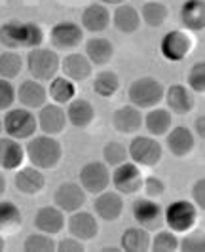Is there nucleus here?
Returning <instances> with one entry per match:
<instances>
[{
    "instance_id": "f257e3e1",
    "label": "nucleus",
    "mask_w": 205,
    "mask_h": 252,
    "mask_svg": "<svg viewBox=\"0 0 205 252\" xmlns=\"http://www.w3.org/2000/svg\"><path fill=\"white\" fill-rule=\"evenodd\" d=\"M44 42V32L36 23H21V21H8L0 27V44L6 50H33Z\"/></svg>"
},
{
    "instance_id": "f03ea898",
    "label": "nucleus",
    "mask_w": 205,
    "mask_h": 252,
    "mask_svg": "<svg viewBox=\"0 0 205 252\" xmlns=\"http://www.w3.org/2000/svg\"><path fill=\"white\" fill-rule=\"evenodd\" d=\"M25 156L36 169H53L63 158V148L53 135H33L27 142Z\"/></svg>"
},
{
    "instance_id": "7ed1b4c3",
    "label": "nucleus",
    "mask_w": 205,
    "mask_h": 252,
    "mask_svg": "<svg viewBox=\"0 0 205 252\" xmlns=\"http://www.w3.org/2000/svg\"><path fill=\"white\" fill-rule=\"evenodd\" d=\"M164 86L162 82H158L156 78L150 76H142L139 80L131 82L128 88V99L129 104L137 106V108H154L158 106L164 99Z\"/></svg>"
},
{
    "instance_id": "20e7f679",
    "label": "nucleus",
    "mask_w": 205,
    "mask_h": 252,
    "mask_svg": "<svg viewBox=\"0 0 205 252\" xmlns=\"http://www.w3.org/2000/svg\"><path fill=\"white\" fill-rule=\"evenodd\" d=\"M61 59L57 57L55 50L50 48H33L27 55V70L36 82H50L57 76Z\"/></svg>"
},
{
    "instance_id": "39448f33",
    "label": "nucleus",
    "mask_w": 205,
    "mask_h": 252,
    "mask_svg": "<svg viewBox=\"0 0 205 252\" xmlns=\"http://www.w3.org/2000/svg\"><path fill=\"white\" fill-rule=\"evenodd\" d=\"M2 129L15 140L31 139L38 129L36 116L29 108H8L2 118Z\"/></svg>"
},
{
    "instance_id": "423d86ee",
    "label": "nucleus",
    "mask_w": 205,
    "mask_h": 252,
    "mask_svg": "<svg viewBox=\"0 0 205 252\" xmlns=\"http://www.w3.org/2000/svg\"><path fill=\"white\" fill-rule=\"evenodd\" d=\"M198 213L200 211L192 201L179 199V201L167 205V209H164V224H167V227L175 233H184L196 226Z\"/></svg>"
},
{
    "instance_id": "0eeeda50",
    "label": "nucleus",
    "mask_w": 205,
    "mask_h": 252,
    "mask_svg": "<svg viewBox=\"0 0 205 252\" xmlns=\"http://www.w3.org/2000/svg\"><path fill=\"white\" fill-rule=\"evenodd\" d=\"M162 144L154 137H133L128 146V156L139 167H154L162 159Z\"/></svg>"
},
{
    "instance_id": "6e6552de",
    "label": "nucleus",
    "mask_w": 205,
    "mask_h": 252,
    "mask_svg": "<svg viewBox=\"0 0 205 252\" xmlns=\"http://www.w3.org/2000/svg\"><path fill=\"white\" fill-rule=\"evenodd\" d=\"M142 177L139 165H135L133 161H124V163L116 165L114 171L110 173V184L116 188L118 193L122 195H131L137 193L142 188Z\"/></svg>"
},
{
    "instance_id": "1a4fd4ad",
    "label": "nucleus",
    "mask_w": 205,
    "mask_h": 252,
    "mask_svg": "<svg viewBox=\"0 0 205 252\" xmlns=\"http://www.w3.org/2000/svg\"><path fill=\"white\" fill-rule=\"evenodd\" d=\"M133 218L146 231H158L164 224V209L152 197H139L133 201Z\"/></svg>"
},
{
    "instance_id": "9d476101",
    "label": "nucleus",
    "mask_w": 205,
    "mask_h": 252,
    "mask_svg": "<svg viewBox=\"0 0 205 252\" xmlns=\"http://www.w3.org/2000/svg\"><path fill=\"white\" fill-rule=\"evenodd\" d=\"M80 186L86 189L88 193H101L108 188L110 184V171H108V165L101 163V161H90L80 169Z\"/></svg>"
},
{
    "instance_id": "9b49d317",
    "label": "nucleus",
    "mask_w": 205,
    "mask_h": 252,
    "mask_svg": "<svg viewBox=\"0 0 205 252\" xmlns=\"http://www.w3.org/2000/svg\"><path fill=\"white\" fill-rule=\"evenodd\" d=\"M50 40L51 46H55V50H74L84 40V29L76 25L74 21H59L57 25L51 27Z\"/></svg>"
},
{
    "instance_id": "f8f14e48",
    "label": "nucleus",
    "mask_w": 205,
    "mask_h": 252,
    "mask_svg": "<svg viewBox=\"0 0 205 252\" xmlns=\"http://www.w3.org/2000/svg\"><path fill=\"white\" fill-rule=\"evenodd\" d=\"M53 203L63 213H74L86 203V189L78 182H63L53 191Z\"/></svg>"
},
{
    "instance_id": "ddd939ff",
    "label": "nucleus",
    "mask_w": 205,
    "mask_h": 252,
    "mask_svg": "<svg viewBox=\"0 0 205 252\" xmlns=\"http://www.w3.org/2000/svg\"><path fill=\"white\" fill-rule=\"evenodd\" d=\"M192 36L184 31H169L162 38L160 50L167 61H180L192 51Z\"/></svg>"
},
{
    "instance_id": "4468645a",
    "label": "nucleus",
    "mask_w": 205,
    "mask_h": 252,
    "mask_svg": "<svg viewBox=\"0 0 205 252\" xmlns=\"http://www.w3.org/2000/svg\"><path fill=\"white\" fill-rule=\"evenodd\" d=\"M65 224H67L68 233L80 241L95 239L97 233H99V222H97V218L91 215V213H84L80 209L74 211Z\"/></svg>"
},
{
    "instance_id": "2eb2a0df",
    "label": "nucleus",
    "mask_w": 205,
    "mask_h": 252,
    "mask_svg": "<svg viewBox=\"0 0 205 252\" xmlns=\"http://www.w3.org/2000/svg\"><path fill=\"white\" fill-rule=\"evenodd\" d=\"M38 110L36 124L44 131V135H59L67 126V114L63 108L51 102V104H42Z\"/></svg>"
},
{
    "instance_id": "dca6fc26",
    "label": "nucleus",
    "mask_w": 205,
    "mask_h": 252,
    "mask_svg": "<svg viewBox=\"0 0 205 252\" xmlns=\"http://www.w3.org/2000/svg\"><path fill=\"white\" fill-rule=\"evenodd\" d=\"M95 215L104 222H114L124 213V199L118 191H101L93 201Z\"/></svg>"
},
{
    "instance_id": "f3484780",
    "label": "nucleus",
    "mask_w": 205,
    "mask_h": 252,
    "mask_svg": "<svg viewBox=\"0 0 205 252\" xmlns=\"http://www.w3.org/2000/svg\"><path fill=\"white\" fill-rule=\"evenodd\" d=\"M164 97L167 102V110L177 116H184V114L192 112L194 104V91L182 86V84H173L164 91Z\"/></svg>"
},
{
    "instance_id": "a211bd4d",
    "label": "nucleus",
    "mask_w": 205,
    "mask_h": 252,
    "mask_svg": "<svg viewBox=\"0 0 205 252\" xmlns=\"http://www.w3.org/2000/svg\"><path fill=\"white\" fill-rule=\"evenodd\" d=\"M15 99L23 108L38 110L42 104L48 101V89L42 86V82L36 80H25L19 88L15 89Z\"/></svg>"
},
{
    "instance_id": "6ab92c4d",
    "label": "nucleus",
    "mask_w": 205,
    "mask_h": 252,
    "mask_svg": "<svg viewBox=\"0 0 205 252\" xmlns=\"http://www.w3.org/2000/svg\"><path fill=\"white\" fill-rule=\"evenodd\" d=\"M59 68L63 70V76L68 78L70 82H86L91 76L93 64L88 61V57L84 53H68L65 55L59 63Z\"/></svg>"
},
{
    "instance_id": "aec40b11",
    "label": "nucleus",
    "mask_w": 205,
    "mask_h": 252,
    "mask_svg": "<svg viewBox=\"0 0 205 252\" xmlns=\"http://www.w3.org/2000/svg\"><path fill=\"white\" fill-rule=\"evenodd\" d=\"M166 144L167 150L171 152L175 158H184L194 150L196 146V139H194V133L184 126L171 127L166 133Z\"/></svg>"
},
{
    "instance_id": "412c9836",
    "label": "nucleus",
    "mask_w": 205,
    "mask_h": 252,
    "mask_svg": "<svg viewBox=\"0 0 205 252\" xmlns=\"http://www.w3.org/2000/svg\"><path fill=\"white\" fill-rule=\"evenodd\" d=\"M112 127L118 133H124V135L137 133L142 127L141 108H137L133 104H126V106L116 108L114 114H112Z\"/></svg>"
},
{
    "instance_id": "4be33fe9",
    "label": "nucleus",
    "mask_w": 205,
    "mask_h": 252,
    "mask_svg": "<svg viewBox=\"0 0 205 252\" xmlns=\"http://www.w3.org/2000/svg\"><path fill=\"white\" fill-rule=\"evenodd\" d=\"M25 161V148L12 137H0V169L15 171Z\"/></svg>"
},
{
    "instance_id": "5701e85b",
    "label": "nucleus",
    "mask_w": 205,
    "mask_h": 252,
    "mask_svg": "<svg viewBox=\"0 0 205 252\" xmlns=\"http://www.w3.org/2000/svg\"><path fill=\"white\" fill-rule=\"evenodd\" d=\"M65 213L61 209H57L55 205H48V207H42L36 211L34 215V227L42 231V233H48V235H55L59 233L65 227Z\"/></svg>"
},
{
    "instance_id": "b1692460",
    "label": "nucleus",
    "mask_w": 205,
    "mask_h": 252,
    "mask_svg": "<svg viewBox=\"0 0 205 252\" xmlns=\"http://www.w3.org/2000/svg\"><path fill=\"white\" fill-rule=\"evenodd\" d=\"M67 124L78 129H86L91 126L93 118H95V108L90 101L86 99H72L67 102Z\"/></svg>"
},
{
    "instance_id": "393cba45",
    "label": "nucleus",
    "mask_w": 205,
    "mask_h": 252,
    "mask_svg": "<svg viewBox=\"0 0 205 252\" xmlns=\"http://www.w3.org/2000/svg\"><path fill=\"white\" fill-rule=\"evenodd\" d=\"M13 182H15V188L19 189L21 193H25V195H36L40 189L44 188L46 178L42 175V169H36V167L31 165V167L17 169Z\"/></svg>"
},
{
    "instance_id": "a878e982",
    "label": "nucleus",
    "mask_w": 205,
    "mask_h": 252,
    "mask_svg": "<svg viewBox=\"0 0 205 252\" xmlns=\"http://www.w3.org/2000/svg\"><path fill=\"white\" fill-rule=\"evenodd\" d=\"M82 29L88 31V32H101L106 27L110 25V12L106 10L104 4H90L84 12H82Z\"/></svg>"
},
{
    "instance_id": "bb28decb",
    "label": "nucleus",
    "mask_w": 205,
    "mask_h": 252,
    "mask_svg": "<svg viewBox=\"0 0 205 252\" xmlns=\"http://www.w3.org/2000/svg\"><path fill=\"white\" fill-rule=\"evenodd\" d=\"M180 23L186 31H204L205 27V2L204 0H186L180 6Z\"/></svg>"
},
{
    "instance_id": "cd10ccee",
    "label": "nucleus",
    "mask_w": 205,
    "mask_h": 252,
    "mask_svg": "<svg viewBox=\"0 0 205 252\" xmlns=\"http://www.w3.org/2000/svg\"><path fill=\"white\" fill-rule=\"evenodd\" d=\"M110 21L116 27V31L124 34H131L141 25V15L131 4H118L114 13H110Z\"/></svg>"
},
{
    "instance_id": "c85d7f7f",
    "label": "nucleus",
    "mask_w": 205,
    "mask_h": 252,
    "mask_svg": "<svg viewBox=\"0 0 205 252\" xmlns=\"http://www.w3.org/2000/svg\"><path fill=\"white\" fill-rule=\"evenodd\" d=\"M86 57L91 64H97V66H102V64L110 63L112 57H114V46L108 38L102 36H93L86 42Z\"/></svg>"
},
{
    "instance_id": "c756f323",
    "label": "nucleus",
    "mask_w": 205,
    "mask_h": 252,
    "mask_svg": "<svg viewBox=\"0 0 205 252\" xmlns=\"http://www.w3.org/2000/svg\"><path fill=\"white\" fill-rule=\"evenodd\" d=\"M142 126L152 137H162L173 126V116L167 108H150L146 116H142Z\"/></svg>"
},
{
    "instance_id": "7c9ffc66",
    "label": "nucleus",
    "mask_w": 205,
    "mask_h": 252,
    "mask_svg": "<svg viewBox=\"0 0 205 252\" xmlns=\"http://www.w3.org/2000/svg\"><path fill=\"white\" fill-rule=\"evenodd\" d=\"M120 247L124 252H146L150 251V235L144 227H128L122 237Z\"/></svg>"
},
{
    "instance_id": "2f4dec72",
    "label": "nucleus",
    "mask_w": 205,
    "mask_h": 252,
    "mask_svg": "<svg viewBox=\"0 0 205 252\" xmlns=\"http://www.w3.org/2000/svg\"><path fill=\"white\" fill-rule=\"evenodd\" d=\"M76 95V88L74 82H70L65 76H55L50 80V88H48V97L55 104H67L68 101H72Z\"/></svg>"
},
{
    "instance_id": "473e14b6",
    "label": "nucleus",
    "mask_w": 205,
    "mask_h": 252,
    "mask_svg": "<svg viewBox=\"0 0 205 252\" xmlns=\"http://www.w3.org/2000/svg\"><path fill=\"white\" fill-rule=\"evenodd\" d=\"M23 224L19 207L12 201H0V233H13Z\"/></svg>"
},
{
    "instance_id": "72a5a7b5",
    "label": "nucleus",
    "mask_w": 205,
    "mask_h": 252,
    "mask_svg": "<svg viewBox=\"0 0 205 252\" xmlns=\"http://www.w3.org/2000/svg\"><path fill=\"white\" fill-rule=\"evenodd\" d=\"M139 15H141V21H144L148 27H162L167 21L169 12H167L166 4H162L158 0H146L142 4Z\"/></svg>"
},
{
    "instance_id": "f704fd0d",
    "label": "nucleus",
    "mask_w": 205,
    "mask_h": 252,
    "mask_svg": "<svg viewBox=\"0 0 205 252\" xmlns=\"http://www.w3.org/2000/svg\"><path fill=\"white\" fill-rule=\"evenodd\" d=\"M23 70V57L13 50H6L0 53V78L13 80Z\"/></svg>"
},
{
    "instance_id": "c9c22d12",
    "label": "nucleus",
    "mask_w": 205,
    "mask_h": 252,
    "mask_svg": "<svg viewBox=\"0 0 205 252\" xmlns=\"http://www.w3.org/2000/svg\"><path fill=\"white\" fill-rule=\"evenodd\" d=\"M118 88H120V80H118V74L112 70H101L93 80V91L104 99L112 97Z\"/></svg>"
},
{
    "instance_id": "e433bc0d",
    "label": "nucleus",
    "mask_w": 205,
    "mask_h": 252,
    "mask_svg": "<svg viewBox=\"0 0 205 252\" xmlns=\"http://www.w3.org/2000/svg\"><path fill=\"white\" fill-rule=\"evenodd\" d=\"M150 251L152 252H175L179 251V239L175 231H166L158 229L156 235L150 239Z\"/></svg>"
},
{
    "instance_id": "4c0bfd02",
    "label": "nucleus",
    "mask_w": 205,
    "mask_h": 252,
    "mask_svg": "<svg viewBox=\"0 0 205 252\" xmlns=\"http://www.w3.org/2000/svg\"><path fill=\"white\" fill-rule=\"evenodd\" d=\"M102 158H104V163L108 167H116V165L128 161V146H124L122 142L118 140H110L104 144L102 148Z\"/></svg>"
},
{
    "instance_id": "58836bf2",
    "label": "nucleus",
    "mask_w": 205,
    "mask_h": 252,
    "mask_svg": "<svg viewBox=\"0 0 205 252\" xmlns=\"http://www.w3.org/2000/svg\"><path fill=\"white\" fill-rule=\"evenodd\" d=\"M23 251L25 252H53L55 251V241L51 239L48 233H31L23 243Z\"/></svg>"
},
{
    "instance_id": "ea45409f",
    "label": "nucleus",
    "mask_w": 205,
    "mask_h": 252,
    "mask_svg": "<svg viewBox=\"0 0 205 252\" xmlns=\"http://www.w3.org/2000/svg\"><path fill=\"white\" fill-rule=\"evenodd\" d=\"M186 88L194 91V93H204L205 91V63L204 61H198L192 64V68L188 70L186 76Z\"/></svg>"
},
{
    "instance_id": "a19ab883",
    "label": "nucleus",
    "mask_w": 205,
    "mask_h": 252,
    "mask_svg": "<svg viewBox=\"0 0 205 252\" xmlns=\"http://www.w3.org/2000/svg\"><path fill=\"white\" fill-rule=\"evenodd\" d=\"M15 101V88L12 86V80L0 78V112H6Z\"/></svg>"
},
{
    "instance_id": "79ce46f5",
    "label": "nucleus",
    "mask_w": 205,
    "mask_h": 252,
    "mask_svg": "<svg viewBox=\"0 0 205 252\" xmlns=\"http://www.w3.org/2000/svg\"><path fill=\"white\" fill-rule=\"evenodd\" d=\"M179 251L182 252H205V239L200 233L186 235L179 241Z\"/></svg>"
},
{
    "instance_id": "37998d69",
    "label": "nucleus",
    "mask_w": 205,
    "mask_h": 252,
    "mask_svg": "<svg viewBox=\"0 0 205 252\" xmlns=\"http://www.w3.org/2000/svg\"><path fill=\"white\" fill-rule=\"evenodd\" d=\"M55 251L57 252H84V245H82V241L76 239V237H65L61 239L57 245H55Z\"/></svg>"
},
{
    "instance_id": "c03bdc74",
    "label": "nucleus",
    "mask_w": 205,
    "mask_h": 252,
    "mask_svg": "<svg viewBox=\"0 0 205 252\" xmlns=\"http://www.w3.org/2000/svg\"><path fill=\"white\" fill-rule=\"evenodd\" d=\"M190 195H192V203L198 207V211H204V207H205V180L204 178L196 180Z\"/></svg>"
},
{
    "instance_id": "a18cd8bd",
    "label": "nucleus",
    "mask_w": 205,
    "mask_h": 252,
    "mask_svg": "<svg viewBox=\"0 0 205 252\" xmlns=\"http://www.w3.org/2000/svg\"><path fill=\"white\" fill-rule=\"evenodd\" d=\"M142 186L146 188V195H148V197H156V195L164 193V189H166L164 182L156 177H148L146 180H142Z\"/></svg>"
},
{
    "instance_id": "49530a36",
    "label": "nucleus",
    "mask_w": 205,
    "mask_h": 252,
    "mask_svg": "<svg viewBox=\"0 0 205 252\" xmlns=\"http://www.w3.org/2000/svg\"><path fill=\"white\" fill-rule=\"evenodd\" d=\"M196 133H198V137H205V118L204 116H200L198 120H196Z\"/></svg>"
},
{
    "instance_id": "de8ad7c7",
    "label": "nucleus",
    "mask_w": 205,
    "mask_h": 252,
    "mask_svg": "<svg viewBox=\"0 0 205 252\" xmlns=\"http://www.w3.org/2000/svg\"><path fill=\"white\" fill-rule=\"evenodd\" d=\"M6 191V177H4V173H2V169H0V195Z\"/></svg>"
},
{
    "instance_id": "09e8293b",
    "label": "nucleus",
    "mask_w": 205,
    "mask_h": 252,
    "mask_svg": "<svg viewBox=\"0 0 205 252\" xmlns=\"http://www.w3.org/2000/svg\"><path fill=\"white\" fill-rule=\"evenodd\" d=\"M102 4H112V6H118V4H124L126 0H101Z\"/></svg>"
},
{
    "instance_id": "8fccbe9b",
    "label": "nucleus",
    "mask_w": 205,
    "mask_h": 252,
    "mask_svg": "<svg viewBox=\"0 0 205 252\" xmlns=\"http://www.w3.org/2000/svg\"><path fill=\"white\" fill-rule=\"evenodd\" d=\"M4 247H6V245H4V237H2V233H0V252L4 251Z\"/></svg>"
},
{
    "instance_id": "3c124183",
    "label": "nucleus",
    "mask_w": 205,
    "mask_h": 252,
    "mask_svg": "<svg viewBox=\"0 0 205 252\" xmlns=\"http://www.w3.org/2000/svg\"><path fill=\"white\" fill-rule=\"evenodd\" d=\"M2 131H4V129H2V120H0V133H2Z\"/></svg>"
}]
</instances>
